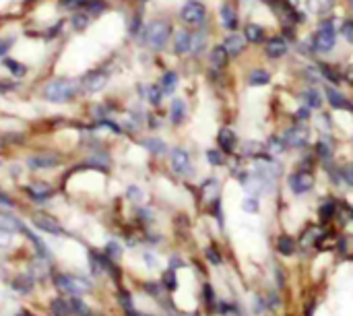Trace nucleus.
Returning <instances> with one entry per match:
<instances>
[{
	"instance_id": "33",
	"label": "nucleus",
	"mask_w": 353,
	"mask_h": 316,
	"mask_svg": "<svg viewBox=\"0 0 353 316\" xmlns=\"http://www.w3.org/2000/svg\"><path fill=\"white\" fill-rule=\"evenodd\" d=\"M316 151H319V157L321 159H331V155H333V149L325 143V141H319V145H316Z\"/></svg>"
},
{
	"instance_id": "10",
	"label": "nucleus",
	"mask_w": 353,
	"mask_h": 316,
	"mask_svg": "<svg viewBox=\"0 0 353 316\" xmlns=\"http://www.w3.org/2000/svg\"><path fill=\"white\" fill-rule=\"evenodd\" d=\"M105 83H108V75L105 72H99V70H93L89 75H85V79H83V87L89 93H95V91L103 89Z\"/></svg>"
},
{
	"instance_id": "49",
	"label": "nucleus",
	"mask_w": 353,
	"mask_h": 316,
	"mask_svg": "<svg viewBox=\"0 0 353 316\" xmlns=\"http://www.w3.org/2000/svg\"><path fill=\"white\" fill-rule=\"evenodd\" d=\"M345 77H347V81H350V83L353 85V66H350V68H347V75H345Z\"/></svg>"
},
{
	"instance_id": "4",
	"label": "nucleus",
	"mask_w": 353,
	"mask_h": 316,
	"mask_svg": "<svg viewBox=\"0 0 353 316\" xmlns=\"http://www.w3.org/2000/svg\"><path fill=\"white\" fill-rule=\"evenodd\" d=\"M335 41H337L335 25H333L331 21L321 23V27H319V31H316V35H314V48H316L319 52H329V50H333Z\"/></svg>"
},
{
	"instance_id": "35",
	"label": "nucleus",
	"mask_w": 353,
	"mask_h": 316,
	"mask_svg": "<svg viewBox=\"0 0 353 316\" xmlns=\"http://www.w3.org/2000/svg\"><path fill=\"white\" fill-rule=\"evenodd\" d=\"M205 255H207V259H209L213 265H221V263H223V257L217 253V248H215V246H209V248L205 250Z\"/></svg>"
},
{
	"instance_id": "2",
	"label": "nucleus",
	"mask_w": 353,
	"mask_h": 316,
	"mask_svg": "<svg viewBox=\"0 0 353 316\" xmlns=\"http://www.w3.org/2000/svg\"><path fill=\"white\" fill-rule=\"evenodd\" d=\"M77 93V83L70 79H54L43 87V97L50 101H70Z\"/></svg>"
},
{
	"instance_id": "20",
	"label": "nucleus",
	"mask_w": 353,
	"mask_h": 316,
	"mask_svg": "<svg viewBox=\"0 0 353 316\" xmlns=\"http://www.w3.org/2000/svg\"><path fill=\"white\" fill-rule=\"evenodd\" d=\"M337 209H339V203H335V201H327V203H323V205H321V209H319V215H321L323 224L333 221V219L337 217Z\"/></svg>"
},
{
	"instance_id": "45",
	"label": "nucleus",
	"mask_w": 353,
	"mask_h": 316,
	"mask_svg": "<svg viewBox=\"0 0 353 316\" xmlns=\"http://www.w3.org/2000/svg\"><path fill=\"white\" fill-rule=\"evenodd\" d=\"M12 46V39H0V56H4Z\"/></svg>"
},
{
	"instance_id": "9",
	"label": "nucleus",
	"mask_w": 353,
	"mask_h": 316,
	"mask_svg": "<svg viewBox=\"0 0 353 316\" xmlns=\"http://www.w3.org/2000/svg\"><path fill=\"white\" fill-rule=\"evenodd\" d=\"M174 50L178 54H188V52H194V35L186 29L178 31L176 33V39H174Z\"/></svg>"
},
{
	"instance_id": "11",
	"label": "nucleus",
	"mask_w": 353,
	"mask_h": 316,
	"mask_svg": "<svg viewBox=\"0 0 353 316\" xmlns=\"http://www.w3.org/2000/svg\"><path fill=\"white\" fill-rule=\"evenodd\" d=\"M265 54H267L269 58H273V60L285 56V54H288V41H285L283 37H271V39L267 41V46H265Z\"/></svg>"
},
{
	"instance_id": "46",
	"label": "nucleus",
	"mask_w": 353,
	"mask_h": 316,
	"mask_svg": "<svg viewBox=\"0 0 353 316\" xmlns=\"http://www.w3.org/2000/svg\"><path fill=\"white\" fill-rule=\"evenodd\" d=\"M0 205H6V207H10V205H12V199H10L6 192H2V190H0Z\"/></svg>"
},
{
	"instance_id": "14",
	"label": "nucleus",
	"mask_w": 353,
	"mask_h": 316,
	"mask_svg": "<svg viewBox=\"0 0 353 316\" xmlns=\"http://www.w3.org/2000/svg\"><path fill=\"white\" fill-rule=\"evenodd\" d=\"M223 48L228 50V54L238 56V54H240V52H244V48H246V37H244V35H240V33H232V35H228V37H225Z\"/></svg>"
},
{
	"instance_id": "8",
	"label": "nucleus",
	"mask_w": 353,
	"mask_h": 316,
	"mask_svg": "<svg viewBox=\"0 0 353 316\" xmlns=\"http://www.w3.org/2000/svg\"><path fill=\"white\" fill-rule=\"evenodd\" d=\"M285 147H304L308 143V128L306 126H292L283 137Z\"/></svg>"
},
{
	"instance_id": "36",
	"label": "nucleus",
	"mask_w": 353,
	"mask_h": 316,
	"mask_svg": "<svg viewBox=\"0 0 353 316\" xmlns=\"http://www.w3.org/2000/svg\"><path fill=\"white\" fill-rule=\"evenodd\" d=\"M207 159L211 161V166H223L225 164V157L221 151H209L207 153Z\"/></svg>"
},
{
	"instance_id": "48",
	"label": "nucleus",
	"mask_w": 353,
	"mask_h": 316,
	"mask_svg": "<svg viewBox=\"0 0 353 316\" xmlns=\"http://www.w3.org/2000/svg\"><path fill=\"white\" fill-rule=\"evenodd\" d=\"M64 4H68V6H81L83 4V0H62Z\"/></svg>"
},
{
	"instance_id": "50",
	"label": "nucleus",
	"mask_w": 353,
	"mask_h": 316,
	"mask_svg": "<svg viewBox=\"0 0 353 316\" xmlns=\"http://www.w3.org/2000/svg\"><path fill=\"white\" fill-rule=\"evenodd\" d=\"M188 316H201L199 313H192V315H188Z\"/></svg>"
},
{
	"instance_id": "31",
	"label": "nucleus",
	"mask_w": 353,
	"mask_h": 316,
	"mask_svg": "<svg viewBox=\"0 0 353 316\" xmlns=\"http://www.w3.org/2000/svg\"><path fill=\"white\" fill-rule=\"evenodd\" d=\"M145 147H147L151 153H155V155H161V153L165 151V143L159 141V139H147V141H145Z\"/></svg>"
},
{
	"instance_id": "39",
	"label": "nucleus",
	"mask_w": 353,
	"mask_h": 316,
	"mask_svg": "<svg viewBox=\"0 0 353 316\" xmlns=\"http://www.w3.org/2000/svg\"><path fill=\"white\" fill-rule=\"evenodd\" d=\"M52 310H54V315L56 316L68 315V308H66V304H64L62 300H56V302H54V306H52Z\"/></svg>"
},
{
	"instance_id": "38",
	"label": "nucleus",
	"mask_w": 353,
	"mask_h": 316,
	"mask_svg": "<svg viewBox=\"0 0 353 316\" xmlns=\"http://www.w3.org/2000/svg\"><path fill=\"white\" fill-rule=\"evenodd\" d=\"M244 211H246V213H256V211H259V199L248 197V199L244 201Z\"/></svg>"
},
{
	"instance_id": "30",
	"label": "nucleus",
	"mask_w": 353,
	"mask_h": 316,
	"mask_svg": "<svg viewBox=\"0 0 353 316\" xmlns=\"http://www.w3.org/2000/svg\"><path fill=\"white\" fill-rule=\"evenodd\" d=\"M203 300H205V304H207V308H209V310H215V306H217V298H215V292H213V288H211L209 284H205V286H203Z\"/></svg>"
},
{
	"instance_id": "1",
	"label": "nucleus",
	"mask_w": 353,
	"mask_h": 316,
	"mask_svg": "<svg viewBox=\"0 0 353 316\" xmlns=\"http://www.w3.org/2000/svg\"><path fill=\"white\" fill-rule=\"evenodd\" d=\"M170 35H172V27L168 21H153L145 27L143 39L151 50H161V48H165Z\"/></svg>"
},
{
	"instance_id": "21",
	"label": "nucleus",
	"mask_w": 353,
	"mask_h": 316,
	"mask_svg": "<svg viewBox=\"0 0 353 316\" xmlns=\"http://www.w3.org/2000/svg\"><path fill=\"white\" fill-rule=\"evenodd\" d=\"M327 97H329V101H331V106H333L335 110H343V108L350 106L347 97H345L341 91L333 89V87H327Z\"/></svg>"
},
{
	"instance_id": "41",
	"label": "nucleus",
	"mask_w": 353,
	"mask_h": 316,
	"mask_svg": "<svg viewBox=\"0 0 353 316\" xmlns=\"http://www.w3.org/2000/svg\"><path fill=\"white\" fill-rule=\"evenodd\" d=\"M161 95H163V91L159 89V87H151V91H149V99H151V103H159V99H161Z\"/></svg>"
},
{
	"instance_id": "16",
	"label": "nucleus",
	"mask_w": 353,
	"mask_h": 316,
	"mask_svg": "<svg viewBox=\"0 0 353 316\" xmlns=\"http://www.w3.org/2000/svg\"><path fill=\"white\" fill-rule=\"evenodd\" d=\"M298 250V242L292 236H279L277 238V253L281 257H294Z\"/></svg>"
},
{
	"instance_id": "43",
	"label": "nucleus",
	"mask_w": 353,
	"mask_h": 316,
	"mask_svg": "<svg viewBox=\"0 0 353 316\" xmlns=\"http://www.w3.org/2000/svg\"><path fill=\"white\" fill-rule=\"evenodd\" d=\"M72 306H74V310H77V315H83V316H89V308L81 302V300H74L72 302Z\"/></svg>"
},
{
	"instance_id": "34",
	"label": "nucleus",
	"mask_w": 353,
	"mask_h": 316,
	"mask_svg": "<svg viewBox=\"0 0 353 316\" xmlns=\"http://www.w3.org/2000/svg\"><path fill=\"white\" fill-rule=\"evenodd\" d=\"M269 149H271V155H273V153H281V151L285 149V143H283V139L271 137V139H269Z\"/></svg>"
},
{
	"instance_id": "18",
	"label": "nucleus",
	"mask_w": 353,
	"mask_h": 316,
	"mask_svg": "<svg viewBox=\"0 0 353 316\" xmlns=\"http://www.w3.org/2000/svg\"><path fill=\"white\" fill-rule=\"evenodd\" d=\"M219 184H217V180H209V182H205L203 184V199H205V203H209V205H213V203H217L219 201Z\"/></svg>"
},
{
	"instance_id": "24",
	"label": "nucleus",
	"mask_w": 353,
	"mask_h": 316,
	"mask_svg": "<svg viewBox=\"0 0 353 316\" xmlns=\"http://www.w3.org/2000/svg\"><path fill=\"white\" fill-rule=\"evenodd\" d=\"M211 62L215 68H223L228 64V50L223 46H215L211 52Z\"/></svg>"
},
{
	"instance_id": "6",
	"label": "nucleus",
	"mask_w": 353,
	"mask_h": 316,
	"mask_svg": "<svg viewBox=\"0 0 353 316\" xmlns=\"http://www.w3.org/2000/svg\"><path fill=\"white\" fill-rule=\"evenodd\" d=\"M288 184H290V190L294 195H306L314 188V176L308 170H300V172L290 176Z\"/></svg>"
},
{
	"instance_id": "3",
	"label": "nucleus",
	"mask_w": 353,
	"mask_h": 316,
	"mask_svg": "<svg viewBox=\"0 0 353 316\" xmlns=\"http://www.w3.org/2000/svg\"><path fill=\"white\" fill-rule=\"evenodd\" d=\"M56 288L64 294H70V296H83L91 290V284L83 277H77V275H58Z\"/></svg>"
},
{
	"instance_id": "27",
	"label": "nucleus",
	"mask_w": 353,
	"mask_h": 316,
	"mask_svg": "<svg viewBox=\"0 0 353 316\" xmlns=\"http://www.w3.org/2000/svg\"><path fill=\"white\" fill-rule=\"evenodd\" d=\"M304 101H306L308 108L316 110V108L323 106V95H321V91H316V89H308V91H304Z\"/></svg>"
},
{
	"instance_id": "28",
	"label": "nucleus",
	"mask_w": 353,
	"mask_h": 316,
	"mask_svg": "<svg viewBox=\"0 0 353 316\" xmlns=\"http://www.w3.org/2000/svg\"><path fill=\"white\" fill-rule=\"evenodd\" d=\"M176 85H178V75H176L174 70L165 72L163 79H161V91H163V93H172V91L176 89Z\"/></svg>"
},
{
	"instance_id": "5",
	"label": "nucleus",
	"mask_w": 353,
	"mask_h": 316,
	"mask_svg": "<svg viewBox=\"0 0 353 316\" xmlns=\"http://www.w3.org/2000/svg\"><path fill=\"white\" fill-rule=\"evenodd\" d=\"M180 17H182L184 23H188V25H192V27H199V25H203L207 12H205V6H203L199 0H188V2L182 6Z\"/></svg>"
},
{
	"instance_id": "12",
	"label": "nucleus",
	"mask_w": 353,
	"mask_h": 316,
	"mask_svg": "<svg viewBox=\"0 0 353 316\" xmlns=\"http://www.w3.org/2000/svg\"><path fill=\"white\" fill-rule=\"evenodd\" d=\"M217 143H219V149L223 153H234L236 151V145H238V137L234 130L230 128H221L219 135H217Z\"/></svg>"
},
{
	"instance_id": "47",
	"label": "nucleus",
	"mask_w": 353,
	"mask_h": 316,
	"mask_svg": "<svg viewBox=\"0 0 353 316\" xmlns=\"http://www.w3.org/2000/svg\"><path fill=\"white\" fill-rule=\"evenodd\" d=\"M296 116H298V120H306V118L310 116V110H308V108H300Z\"/></svg>"
},
{
	"instance_id": "44",
	"label": "nucleus",
	"mask_w": 353,
	"mask_h": 316,
	"mask_svg": "<svg viewBox=\"0 0 353 316\" xmlns=\"http://www.w3.org/2000/svg\"><path fill=\"white\" fill-rule=\"evenodd\" d=\"M6 66H8L10 70H17L14 75H23V72H25V68H23L19 62H14V60H6Z\"/></svg>"
},
{
	"instance_id": "42",
	"label": "nucleus",
	"mask_w": 353,
	"mask_h": 316,
	"mask_svg": "<svg viewBox=\"0 0 353 316\" xmlns=\"http://www.w3.org/2000/svg\"><path fill=\"white\" fill-rule=\"evenodd\" d=\"M343 35H345V39L353 43V21H347L345 25H343Z\"/></svg>"
},
{
	"instance_id": "37",
	"label": "nucleus",
	"mask_w": 353,
	"mask_h": 316,
	"mask_svg": "<svg viewBox=\"0 0 353 316\" xmlns=\"http://www.w3.org/2000/svg\"><path fill=\"white\" fill-rule=\"evenodd\" d=\"M163 284H165V288H168V290H176V288H178V282H176V271H174V269H170V271L163 275Z\"/></svg>"
},
{
	"instance_id": "22",
	"label": "nucleus",
	"mask_w": 353,
	"mask_h": 316,
	"mask_svg": "<svg viewBox=\"0 0 353 316\" xmlns=\"http://www.w3.org/2000/svg\"><path fill=\"white\" fill-rule=\"evenodd\" d=\"M184 116H186V106H184V101H182V99H174V101H172V108H170V118H172V122H174V124H182Z\"/></svg>"
},
{
	"instance_id": "17",
	"label": "nucleus",
	"mask_w": 353,
	"mask_h": 316,
	"mask_svg": "<svg viewBox=\"0 0 353 316\" xmlns=\"http://www.w3.org/2000/svg\"><path fill=\"white\" fill-rule=\"evenodd\" d=\"M0 230H4V232H25L21 219L12 217L8 213H2V211H0Z\"/></svg>"
},
{
	"instance_id": "26",
	"label": "nucleus",
	"mask_w": 353,
	"mask_h": 316,
	"mask_svg": "<svg viewBox=\"0 0 353 316\" xmlns=\"http://www.w3.org/2000/svg\"><path fill=\"white\" fill-rule=\"evenodd\" d=\"M29 195L33 197V199H46V197H50L52 195V186L50 184H43V182H37V184H31L29 186Z\"/></svg>"
},
{
	"instance_id": "25",
	"label": "nucleus",
	"mask_w": 353,
	"mask_h": 316,
	"mask_svg": "<svg viewBox=\"0 0 353 316\" xmlns=\"http://www.w3.org/2000/svg\"><path fill=\"white\" fill-rule=\"evenodd\" d=\"M56 164H58V157H54V155H35L29 159L31 168H52Z\"/></svg>"
},
{
	"instance_id": "23",
	"label": "nucleus",
	"mask_w": 353,
	"mask_h": 316,
	"mask_svg": "<svg viewBox=\"0 0 353 316\" xmlns=\"http://www.w3.org/2000/svg\"><path fill=\"white\" fill-rule=\"evenodd\" d=\"M244 37H246V41L259 43V41L265 39V29H263L261 25H256V23H250V25L246 27V31H244Z\"/></svg>"
},
{
	"instance_id": "19",
	"label": "nucleus",
	"mask_w": 353,
	"mask_h": 316,
	"mask_svg": "<svg viewBox=\"0 0 353 316\" xmlns=\"http://www.w3.org/2000/svg\"><path fill=\"white\" fill-rule=\"evenodd\" d=\"M333 6H335V0H308V8L319 17L329 14L333 10Z\"/></svg>"
},
{
	"instance_id": "29",
	"label": "nucleus",
	"mask_w": 353,
	"mask_h": 316,
	"mask_svg": "<svg viewBox=\"0 0 353 316\" xmlns=\"http://www.w3.org/2000/svg\"><path fill=\"white\" fill-rule=\"evenodd\" d=\"M248 81H250V85H267L271 81V75L267 70H263V68H256V70L250 72Z\"/></svg>"
},
{
	"instance_id": "32",
	"label": "nucleus",
	"mask_w": 353,
	"mask_h": 316,
	"mask_svg": "<svg viewBox=\"0 0 353 316\" xmlns=\"http://www.w3.org/2000/svg\"><path fill=\"white\" fill-rule=\"evenodd\" d=\"M319 70H321V72H323V77H327L329 81H333V83H339V72H337L333 66H329V64L321 62V64H319Z\"/></svg>"
},
{
	"instance_id": "40",
	"label": "nucleus",
	"mask_w": 353,
	"mask_h": 316,
	"mask_svg": "<svg viewBox=\"0 0 353 316\" xmlns=\"http://www.w3.org/2000/svg\"><path fill=\"white\" fill-rule=\"evenodd\" d=\"M341 176H343V180H345L350 186H353V164H347V166L343 168Z\"/></svg>"
},
{
	"instance_id": "13",
	"label": "nucleus",
	"mask_w": 353,
	"mask_h": 316,
	"mask_svg": "<svg viewBox=\"0 0 353 316\" xmlns=\"http://www.w3.org/2000/svg\"><path fill=\"white\" fill-rule=\"evenodd\" d=\"M33 221H35V226H37L39 230H43V232H50V234H60V232H62L60 224H58L54 217L46 215V213H35V215H33Z\"/></svg>"
},
{
	"instance_id": "15",
	"label": "nucleus",
	"mask_w": 353,
	"mask_h": 316,
	"mask_svg": "<svg viewBox=\"0 0 353 316\" xmlns=\"http://www.w3.org/2000/svg\"><path fill=\"white\" fill-rule=\"evenodd\" d=\"M219 17H221V23H223L225 29H230V31H236L238 29V14H236V10L230 4H221Z\"/></svg>"
},
{
	"instance_id": "7",
	"label": "nucleus",
	"mask_w": 353,
	"mask_h": 316,
	"mask_svg": "<svg viewBox=\"0 0 353 316\" xmlns=\"http://www.w3.org/2000/svg\"><path fill=\"white\" fill-rule=\"evenodd\" d=\"M170 164H172V170L176 174H180V176H190L192 174V161H190L188 151H184V149H172Z\"/></svg>"
}]
</instances>
